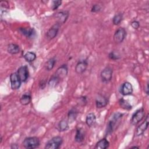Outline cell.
<instances>
[{
    "label": "cell",
    "mask_w": 149,
    "mask_h": 149,
    "mask_svg": "<svg viewBox=\"0 0 149 149\" xmlns=\"http://www.w3.org/2000/svg\"><path fill=\"white\" fill-rule=\"evenodd\" d=\"M108 57L111 60H113V61H115V60H118L120 58V56L119 55H118L117 54H116L115 52H111L108 55Z\"/></svg>",
    "instance_id": "f1b7e54d"
},
{
    "label": "cell",
    "mask_w": 149,
    "mask_h": 149,
    "mask_svg": "<svg viewBox=\"0 0 149 149\" xmlns=\"http://www.w3.org/2000/svg\"><path fill=\"white\" fill-rule=\"evenodd\" d=\"M122 116H123V114L121 113H119V112H116L113 114V115L111 118V119L109 120V122L107 124V130H106L107 134H109L111 133H112L116 122L120 118H122Z\"/></svg>",
    "instance_id": "7a4b0ae2"
},
{
    "label": "cell",
    "mask_w": 149,
    "mask_h": 149,
    "mask_svg": "<svg viewBox=\"0 0 149 149\" xmlns=\"http://www.w3.org/2000/svg\"><path fill=\"white\" fill-rule=\"evenodd\" d=\"M132 148H139V147H137V146H133L131 147Z\"/></svg>",
    "instance_id": "e575fe53"
},
{
    "label": "cell",
    "mask_w": 149,
    "mask_h": 149,
    "mask_svg": "<svg viewBox=\"0 0 149 149\" xmlns=\"http://www.w3.org/2000/svg\"><path fill=\"white\" fill-rule=\"evenodd\" d=\"M145 116V111L143 108L137 109L132 115L130 119V122L133 125H137L141 121Z\"/></svg>",
    "instance_id": "277c9868"
},
{
    "label": "cell",
    "mask_w": 149,
    "mask_h": 149,
    "mask_svg": "<svg viewBox=\"0 0 149 149\" xmlns=\"http://www.w3.org/2000/svg\"><path fill=\"white\" fill-rule=\"evenodd\" d=\"M148 114L147 115L146 118H145L144 120L139 125L137 126L136 132H135V136L138 137L140 136L143 133L145 132V131L147 130L148 126V121H149V118H148Z\"/></svg>",
    "instance_id": "ba28073f"
},
{
    "label": "cell",
    "mask_w": 149,
    "mask_h": 149,
    "mask_svg": "<svg viewBox=\"0 0 149 149\" xmlns=\"http://www.w3.org/2000/svg\"><path fill=\"white\" fill-rule=\"evenodd\" d=\"M55 16L58 19L57 23L59 24H63L69 17V12L68 11H61L56 13Z\"/></svg>",
    "instance_id": "9a60e30c"
},
{
    "label": "cell",
    "mask_w": 149,
    "mask_h": 149,
    "mask_svg": "<svg viewBox=\"0 0 149 149\" xmlns=\"http://www.w3.org/2000/svg\"><path fill=\"white\" fill-rule=\"evenodd\" d=\"M78 114V111L75 108H73L69 110L68 113V120L69 122H73L76 118Z\"/></svg>",
    "instance_id": "d6986e66"
},
{
    "label": "cell",
    "mask_w": 149,
    "mask_h": 149,
    "mask_svg": "<svg viewBox=\"0 0 149 149\" xmlns=\"http://www.w3.org/2000/svg\"><path fill=\"white\" fill-rule=\"evenodd\" d=\"M68 74V66L66 64H63L59 67L54 75L56 76L60 80L65 78Z\"/></svg>",
    "instance_id": "8fae6325"
},
{
    "label": "cell",
    "mask_w": 149,
    "mask_h": 149,
    "mask_svg": "<svg viewBox=\"0 0 149 149\" xmlns=\"http://www.w3.org/2000/svg\"><path fill=\"white\" fill-rule=\"evenodd\" d=\"M131 26L134 29H137L139 27H140V23L137 20H134V21H133L132 23H131Z\"/></svg>",
    "instance_id": "1f68e13d"
},
{
    "label": "cell",
    "mask_w": 149,
    "mask_h": 149,
    "mask_svg": "<svg viewBox=\"0 0 149 149\" xmlns=\"http://www.w3.org/2000/svg\"><path fill=\"white\" fill-rule=\"evenodd\" d=\"M85 135H86L85 132L83 128L81 127L77 128L76 130V132L74 137L75 141L77 143L83 142L85 139Z\"/></svg>",
    "instance_id": "2e32d148"
},
{
    "label": "cell",
    "mask_w": 149,
    "mask_h": 149,
    "mask_svg": "<svg viewBox=\"0 0 149 149\" xmlns=\"http://www.w3.org/2000/svg\"><path fill=\"white\" fill-rule=\"evenodd\" d=\"M63 143V139L61 136H55L49 140L45 144V149H57L59 148Z\"/></svg>",
    "instance_id": "3957f363"
},
{
    "label": "cell",
    "mask_w": 149,
    "mask_h": 149,
    "mask_svg": "<svg viewBox=\"0 0 149 149\" xmlns=\"http://www.w3.org/2000/svg\"><path fill=\"white\" fill-rule=\"evenodd\" d=\"M18 147H19V146H17V144H12V146H11V148H17Z\"/></svg>",
    "instance_id": "836d02e7"
},
{
    "label": "cell",
    "mask_w": 149,
    "mask_h": 149,
    "mask_svg": "<svg viewBox=\"0 0 149 149\" xmlns=\"http://www.w3.org/2000/svg\"><path fill=\"white\" fill-rule=\"evenodd\" d=\"M20 33L28 38H32L36 35V31L34 29L26 28V27H20L19 29Z\"/></svg>",
    "instance_id": "e0dca14e"
},
{
    "label": "cell",
    "mask_w": 149,
    "mask_h": 149,
    "mask_svg": "<svg viewBox=\"0 0 149 149\" xmlns=\"http://www.w3.org/2000/svg\"><path fill=\"white\" fill-rule=\"evenodd\" d=\"M108 98L103 95L99 94L95 98V105L97 108H104L108 104Z\"/></svg>",
    "instance_id": "4fadbf2b"
},
{
    "label": "cell",
    "mask_w": 149,
    "mask_h": 149,
    "mask_svg": "<svg viewBox=\"0 0 149 149\" xmlns=\"http://www.w3.org/2000/svg\"><path fill=\"white\" fill-rule=\"evenodd\" d=\"M60 81L61 80L59 79H58L56 76L52 75L48 81V85L50 87H54L59 83Z\"/></svg>",
    "instance_id": "4316f807"
},
{
    "label": "cell",
    "mask_w": 149,
    "mask_h": 149,
    "mask_svg": "<svg viewBox=\"0 0 149 149\" xmlns=\"http://www.w3.org/2000/svg\"><path fill=\"white\" fill-rule=\"evenodd\" d=\"M31 100V95L29 94H24L20 98V102L23 105H28Z\"/></svg>",
    "instance_id": "603a6c76"
},
{
    "label": "cell",
    "mask_w": 149,
    "mask_h": 149,
    "mask_svg": "<svg viewBox=\"0 0 149 149\" xmlns=\"http://www.w3.org/2000/svg\"><path fill=\"white\" fill-rule=\"evenodd\" d=\"M144 91L146 92V93L148 95V83L146 84V87L144 88Z\"/></svg>",
    "instance_id": "d6a6232c"
},
{
    "label": "cell",
    "mask_w": 149,
    "mask_h": 149,
    "mask_svg": "<svg viewBox=\"0 0 149 149\" xmlns=\"http://www.w3.org/2000/svg\"><path fill=\"white\" fill-rule=\"evenodd\" d=\"M119 104L122 108L127 111H129L132 108V106L126 100H124L123 98H121L119 100Z\"/></svg>",
    "instance_id": "484cf974"
},
{
    "label": "cell",
    "mask_w": 149,
    "mask_h": 149,
    "mask_svg": "<svg viewBox=\"0 0 149 149\" xmlns=\"http://www.w3.org/2000/svg\"><path fill=\"white\" fill-rule=\"evenodd\" d=\"M23 146L28 149H34L40 146V140L37 137H27L23 141Z\"/></svg>",
    "instance_id": "6da1fadb"
},
{
    "label": "cell",
    "mask_w": 149,
    "mask_h": 149,
    "mask_svg": "<svg viewBox=\"0 0 149 149\" xmlns=\"http://www.w3.org/2000/svg\"><path fill=\"white\" fill-rule=\"evenodd\" d=\"M109 146V141L107 140V139L104 138L99 140L95 144L94 148L96 149H106Z\"/></svg>",
    "instance_id": "ac0fdd59"
},
{
    "label": "cell",
    "mask_w": 149,
    "mask_h": 149,
    "mask_svg": "<svg viewBox=\"0 0 149 149\" xmlns=\"http://www.w3.org/2000/svg\"><path fill=\"white\" fill-rule=\"evenodd\" d=\"M10 82L11 88L13 90H17L20 88L22 81L20 80L17 72L12 73L10 75Z\"/></svg>",
    "instance_id": "9c48e42d"
},
{
    "label": "cell",
    "mask_w": 149,
    "mask_h": 149,
    "mask_svg": "<svg viewBox=\"0 0 149 149\" xmlns=\"http://www.w3.org/2000/svg\"><path fill=\"white\" fill-rule=\"evenodd\" d=\"M133 90L132 84L128 81H126L122 84L120 88V93L123 95H128L132 94Z\"/></svg>",
    "instance_id": "7c38bea8"
},
{
    "label": "cell",
    "mask_w": 149,
    "mask_h": 149,
    "mask_svg": "<svg viewBox=\"0 0 149 149\" xmlns=\"http://www.w3.org/2000/svg\"><path fill=\"white\" fill-rule=\"evenodd\" d=\"M56 59L55 57L51 58L49 59H48L47 62L45 64V68L47 70L49 71L51 69H53V68L54 67V65L56 63Z\"/></svg>",
    "instance_id": "cb8c5ba5"
},
{
    "label": "cell",
    "mask_w": 149,
    "mask_h": 149,
    "mask_svg": "<svg viewBox=\"0 0 149 149\" xmlns=\"http://www.w3.org/2000/svg\"><path fill=\"white\" fill-rule=\"evenodd\" d=\"M59 27H60V24H59L58 23L53 25L47 32V34H46L47 38L49 40H51L54 38L58 33Z\"/></svg>",
    "instance_id": "30bf717a"
},
{
    "label": "cell",
    "mask_w": 149,
    "mask_h": 149,
    "mask_svg": "<svg viewBox=\"0 0 149 149\" xmlns=\"http://www.w3.org/2000/svg\"><path fill=\"white\" fill-rule=\"evenodd\" d=\"M123 19V15L122 13H118L115 15L112 19V23L114 25H118Z\"/></svg>",
    "instance_id": "83f0119b"
},
{
    "label": "cell",
    "mask_w": 149,
    "mask_h": 149,
    "mask_svg": "<svg viewBox=\"0 0 149 149\" xmlns=\"http://www.w3.org/2000/svg\"><path fill=\"white\" fill-rule=\"evenodd\" d=\"M23 56H24V59L28 62H32L36 59V54L33 52H30V51L27 52Z\"/></svg>",
    "instance_id": "d4e9b609"
},
{
    "label": "cell",
    "mask_w": 149,
    "mask_h": 149,
    "mask_svg": "<svg viewBox=\"0 0 149 149\" xmlns=\"http://www.w3.org/2000/svg\"><path fill=\"white\" fill-rule=\"evenodd\" d=\"M112 74H113V70L111 67L107 66V67L105 68L101 71V74H100V76H101L102 81L103 82L109 81L112 79Z\"/></svg>",
    "instance_id": "5b68a950"
},
{
    "label": "cell",
    "mask_w": 149,
    "mask_h": 149,
    "mask_svg": "<svg viewBox=\"0 0 149 149\" xmlns=\"http://www.w3.org/2000/svg\"><path fill=\"white\" fill-rule=\"evenodd\" d=\"M62 1H53L52 4V9L53 10L57 9L61 5Z\"/></svg>",
    "instance_id": "f546056e"
},
{
    "label": "cell",
    "mask_w": 149,
    "mask_h": 149,
    "mask_svg": "<svg viewBox=\"0 0 149 149\" xmlns=\"http://www.w3.org/2000/svg\"><path fill=\"white\" fill-rule=\"evenodd\" d=\"M100 10H101V6L98 4H95L92 6L91 9V12L95 13V12H99Z\"/></svg>",
    "instance_id": "4dcf8cb0"
},
{
    "label": "cell",
    "mask_w": 149,
    "mask_h": 149,
    "mask_svg": "<svg viewBox=\"0 0 149 149\" xmlns=\"http://www.w3.org/2000/svg\"><path fill=\"white\" fill-rule=\"evenodd\" d=\"M126 36V30L123 27H120L115 31L113 35V40L116 43L119 44L122 42L124 40Z\"/></svg>",
    "instance_id": "8992f818"
},
{
    "label": "cell",
    "mask_w": 149,
    "mask_h": 149,
    "mask_svg": "<svg viewBox=\"0 0 149 149\" xmlns=\"http://www.w3.org/2000/svg\"><path fill=\"white\" fill-rule=\"evenodd\" d=\"M96 121V116L94 113H89L86 118V123L88 127H91L94 125Z\"/></svg>",
    "instance_id": "ffe728a7"
},
{
    "label": "cell",
    "mask_w": 149,
    "mask_h": 149,
    "mask_svg": "<svg viewBox=\"0 0 149 149\" xmlns=\"http://www.w3.org/2000/svg\"><path fill=\"white\" fill-rule=\"evenodd\" d=\"M8 52L12 55L17 54L20 52L19 46L15 44H10L8 45L7 48Z\"/></svg>",
    "instance_id": "7402d4cb"
},
{
    "label": "cell",
    "mask_w": 149,
    "mask_h": 149,
    "mask_svg": "<svg viewBox=\"0 0 149 149\" xmlns=\"http://www.w3.org/2000/svg\"><path fill=\"white\" fill-rule=\"evenodd\" d=\"M88 66V62L86 60L83 59L79 61L75 66V72L77 74H81L86 71Z\"/></svg>",
    "instance_id": "5bb4252c"
},
{
    "label": "cell",
    "mask_w": 149,
    "mask_h": 149,
    "mask_svg": "<svg viewBox=\"0 0 149 149\" xmlns=\"http://www.w3.org/2000/svg\"><path fill=\"white\" fill-rule=\"evenodd\" d=\"M17 75L22 82H25L29 78V72L27 66H20L17 71Z\"/></svg>",
    "instance_id": "52a82bcc"
},
{
    "label": "cell",
    "mask_w": 149,
    "mask_h": 149,
    "mask_svg": "<svg viewBox=\"0 0 149 149\" xmlns=\"http://www.w3.org/2000/svg\"><path fill=\"white\" fill-rule=\"evenodd\" d=\"M69 122L66 119L61 120L58 124V130L59 132H64L69 129Z\"/></svg>",
    "instance_id": "44dd1931"
}]
</instances>
